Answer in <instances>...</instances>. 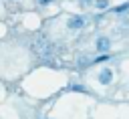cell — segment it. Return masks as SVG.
Instances as JSON below:
<instances>
[{
  "label": "cell",
  "mask_w": 129,
  "mask_h": 119,
  "mask_svg": "<svg viewBox=\"0 0 129 119\" xmlns=\"http://www.w3.org/2000/svg\"><path fill=\"white\" fill-rule=\"evenodd\" d=\"M85 26V18L83 16H73L69 20V28H83Z\"/></svg>",
  "instance_id": "6da1fadb"
},
{
  "label": "cell",
  "mask_w": 129,
  "mask_h": 119,
  "mask_svg": "<svg viewBox=\"0 0 129 119\" xmlns=\"http://www.w3.org/2000/svg\"><path fill=\"white\" fill-rule=\"evenodd\" d=\"M111 79H113V73H111V69H105V71H101V75H99V81H101L103 85L111 83Z\"/></svg>",
  "instance_id": "7a4b0ae2"
},
{
  "label": "cell",
  "mask_w": 129,
  "mask_h": 119,
  "mask_svg": "<svg viewBox=\"0 0 129 119\" xmlns=\"http://www.w3.org/2000/svg\"><path fill=\"white\" fill-rule=\"evenodd\" d=\"M107 48H109V38H103V36H101V38L97 40V50H101V52H105Z\"/></svg>",
  "instance_id": "3957f363"
},
{
  "label": "cell",
  "mask_w": 129,
  "mask_h": 119,
  "mask_svg": "<svg viewBox=\"0 0 129 119\" xmlns=\"http://www.w3.org/2000/svg\"><path fill=\"white\" fill-rule=\"evenodd\" d=\"M95 4H97V8H107L109 6V0H97Z\"/></svg>",
  "instance_id": "277c9868"
},
{
  "label": "cell",
  "mask_w": 129,
  "mask_h": 119,
  "mask_svg": "<svg viewBox=\"0 0 129 119\" xmlns=\"http://www.w3.org/2000/svg\"><path fill=\"white\" fill-rule=\"evenodd\" d=\"M127 8H129V2H125V4L117 6V8H115V12H123V10H127Z\"/></svg>",
  "instance_id": "5b68a950"
},
{
  "label": "cell",
  "mask_w": 129,
  "mask_h": 119,
  "mask_svg": "<svg viewBox=\"0 0 129 119\" xmlns=\"http://www.w3.org/2000/svg\"><path fill=\"white\" fill-rule=\"evenodd\" d=\"M107 58H109V56H107V54H103V56H99L95 63H103V61H107Z\"/></svg>",
  "instance_id": "8992f818"
},
{
  "label": "cell",
  "mask_w": 129,
  "mask_h": 119,
  "mask_svg": "<svg viewBox=\"0 0 129 119\" xmlns=\"http://www.w3.org/2000/svg\"><path fill=\"white\" fill-rule=\"evenodd\" d=\"M40 4H50V0H38Z\"/></svg>",
  "instance_id": "52a82bcc"
}]
</instances>
